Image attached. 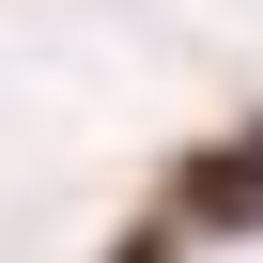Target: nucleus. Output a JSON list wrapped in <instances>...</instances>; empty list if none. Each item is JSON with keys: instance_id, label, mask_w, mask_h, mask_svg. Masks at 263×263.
<instances>
[{"instance_id": "1", "label": "nucleus", "mask_w": 263, "mask_h": 263, "mask_svg": "<svg viewBox=\"0 0 263 263\" xmlns=\"http://www.w3.org/2000/svg\"><path fill=\"white\" fill-rule=\"evenodd\" d=\"M171 217H186V232H263V124H248V140H217V155H186Z\"/></svg>"}]
</instances>
